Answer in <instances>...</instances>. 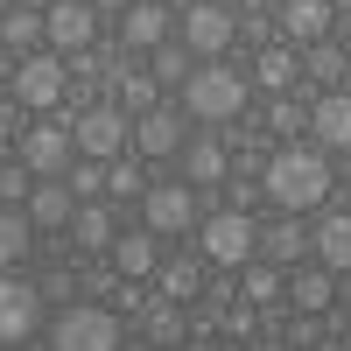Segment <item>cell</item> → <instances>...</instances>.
Masks as SVG:
<instances>
[{"mask_svg":"<svg viewBox=\"0 0 351 351\" xmlns=\"http://www.w3.org/2000/svg\"><path fill=\"white\" fill-rule=\"evenodd\" d=\"M232 36H239V14H232L225 0H197V8L183 14V49L190 56H225Z\"/></svg>","mask_w":351,"mask_h":351,"instance_id":"cell-12","label":"cell"},{"mask_svg":"<svg viewBox=\"0 0 351 351\" xmlns=\"http://www.w3.org/2000/svg\"><path fill=\"white\" fill-rule=\"evenodd\" d=\"M316 351H351V344H344V337H337V344H316Z\"/></svg>","mask_w":351,"mask_h":351,"instance_id":"cell-44","label":"cell"},{"mask_svg":"<svg viewBox=\"0 0 351 351\" xmlns=\"http://www.w3.org/2000/svg\"><path fill=\"white\" fill-rule=\"evenodd\" d=\"M120 232H112V211L106 204H77V218H71V246L77 253H106Z\"/></svg>","mask_w":351,"mask_h":351,"instance_id":"cell-25","label":"cell"},{"mask_svg":"<svg viewBox=\"0 0 351 351\" xmlns=\"http://www.w3.org/2000/svg\"><path fill=\"white\" fill-rule=\"evenodd\" d=\"M71 120L77 112H43V120H28L21 127V141H14V155H21V169L28 176H64L71 162H77V141H71Z\"/></svg>","mask_w":351,"mask_h":351,"instance_id":"cell-3","label":"cell"},{"mask_svg":"<svg viewBox=\"0 0 351 351\" xmlns=\"http://www.w3.org/2000/svg\"><path fill=\"white\" fill-rule=\"evenodd\" d=\"M302 71L324 84V92H344V77H351V56L337 49V43H309L302 49Z\"/></svg>","mask_w":351,"mask_h":351,"instance_id":"cell-26","label":"cell"},{"mask_svg":"<svg viewBox=\"0 0 351 351\" xmlns=\"http://www.w3.org/2000/svg\"><path fill=\"white\" fill-rule=\"evenodd\" d=\"M309 253H316V267H330V274L344 281V274H351V211L316 218V225H309Z\"/></svg>","mask_w":351,"mask_h":351,"instance_id":"cell-17","label":"cell"},{"mask_svg":"<svg viewBox=\"0 0 351 351\" xmlns=\"http://www.w3.org/2000/svg\"><path fill=\"white\" fill-rule=\"evenodd\" d=\"M92 8H99V14H112V21H120V14L134 8V0H92Z\"/></svg>","mask_w":351,"mask_h":351,"instance_id":"cell-40","label":"cell"},{"mask_svg":"<svg viewBox=\"0 0 351 351\" xmlns=\"http://www.w3.org/2000/svg\"><path fill=\"white\" fill-rule=\"evenodd\" d=\"M253 351H295V344H288V337H260Z\"/></svg>","mask_w":351,"mask_h":351,"instance_id":"cell-41","label":"cell"},{"mask_svg":"<svg viewBox=\"0 0 351 351\" xmlns=\"http://www.w3.org/2000/svg\"><path fill=\"white\" fill-rule=\"evenodd\" d=\"M281 295H288V274H281V267H267V260H246V267H239V302L274 309Z\"/></svg>","mask_w":351,"mask_h":351,"instance_id":"cell-23","label":"cell"},{"mask_svg":"<svg viewBox=\"0 0 351 351\" xmlns=\"http://www.w3.org/2000/svg\"><path fill=\"white\" fill-rule=\"evenodd\" d=\"M330 302H337V274H330V267H295V274H288V309L324 316Z\"/></svg>","mask_w":351,"mask_h":351,"instance_id":"cell-22","label":"cell"},{"mask_svg":"<svg viewBox=\"0 0 351 351\" xmlns=\"http://www.w3.org/2000/svg\"><path fill=\"white\" fill-rule=\"evenodd\" d=\"M344 84H351V77H344Z\"/></svg>","mask_w":351,"mask_h":351,"instance_id":"cell-47","label":"cell"},{"mask_svg":"<svg viewBox=\"0 0 351 351\" xmlns=\"http://www.w3.org/2000/svg\"><path fill=\"white\" fill-rule=\"evenodd\" d=\"M141 337H148V344H183V302H155L148 316H141Z\"/></svg>","mask_w":351,"mask_h":351,"instance_id":"cell-29","label":"cell"},{"mask_svg":"<svg viewBox=\"0 0 351 351\" xmlns=\"http://www.w3.org/2000/svg\"><path fill=\"white\" fill-rule=\"evenodd\" d=\"M36 330H43V288L28 274H0V351L28 344Z\"/></svg>","mask_w":351,"mask_h":351,"instance_id":"cell-8","label":"cell"},{"mask_svg":"<svg viewBox=\"0 0 351 351\" xmlns=\"http://www.w3.org/2000/svg\"><path fill=\"white\" fill-rule=\"evenodd\" d=\"M106 260H112V274H120V281H148V274L162 267V239H155L148 225H141V232H120V239L106 246Z\"/></svg>","mask_w":351,"mask_h":351,"instance_id":"cell-15","label":"cell"},{"mask_svg":"<svg viewBox=\"0 0 351 351\" xmlns=\"http://www.w3.org/2000/svg\"><path fill=\"white\" fill-rule=\"evenodd\" d=\"M120 316L99 309V302H71V309H56V324H49V351H120Z\"/></svg>","mask_w":351,"mask_h":351,"instance_id":"cell-5","label":"cell"},{"mask_svg":"<svg viewBox=\"0 0 351 351\" xmlns=\"http://www.w3.org/2000/svg\"><path fill=\"white\" fill-rule=\"evenodd\" d=\"M309 134H316V148L324 155H344L351 148V92H324L309 106Z\"/></svg>","mask_w":351,"mask_h":351,"instance_id":"cell-16","label":"cell"},{"mask_svg":"<svg viewBox=\"0 0 351 351\" xmlns=\"http://www.w3.org/2000/svg\"><path fill=\"white\" fill-rule=\"evenodd\" d=\"M169 43V8L162 0H134L120 14V49H162Z\"/></svg>","mask_w":351,"mask_h":351,"instance_id":"cell-20","label":"cell"},{"mask_svg":"<svg viewBox=\"0 0 351 351\" xmlns=\"http://www.w3.org/2000/svg\"><path fill=\"white\" fill-rule=\"evenodd\" d=\"M64 183H71L77 204H99V197H106V162H84V155H77V162L64 169Z\"/></svg>","mask_w":351,"mask_h":351,"instance_id":"cell-31","label":"cell"},{"mask_svg":"<svg viewBox=\"0 0 351 351\" xmlns=\"http://www.w3.org/2000/svg\"><path fill=\"white\" fill-rule=\"evenodd\" d=\"M176 169H183V183H190V190H218V183H225V141L190 134V141H183V155H176Z\"/></svg>","mask_w":351,"mask_h":351,"instance_id":"cell-18","label":"cell"},{"mask_svg":"<svg viewBox=\"0 0 351 351\" xmlns=\"http://www.w3.org/2000/svg\"><path fill=\"white\" fill-rule=\"evenodd\" d=\"M176 351H218V344H176Z\"/></svg>","mask_w":351,"mask_h":351,"instance_id":"cell-43","label":"cell"},{"mask_svg":"<svg viewBox=\"0 0 351 351\" xmlns=\"http://www.w3.org/2000/svg\"><path fill=\"white\" fill-rule=\"evenodd\" d=\"M28 190H36V176H28L21 162H8V169H0V211H21V204H28Z\"/></svg>","mask_w":351,"mask_h":351,"instance_id":"cell-34","label":"cell"},{"mask_svg":"<svg viewBox=\"0 0 351 351\" xmlns=\"http://www.w3.org/2000/svg\"><path fill=\"white\" fill-rule=\"evenodd\" d=\"M0 43H8L14 56H36V43H43V14H36V8H8V14H0Z\"/></svg>","mask_w":351,"mask_h":351,"instance_id":"cell-27","label":"cell"},{"mask_svg":"<svg viewBox=\"0 0 351 351\" xmlns=\"http://www.w3.org/2000/svg\"><path fill=\"white\" fill-rule=\"evenodd\" d=\"M28 225L36 232H71V218H77V197H71V183L64 176H36V190H28Z\"/></svg>","mask_w":351,"mask_h":351,"instance_id":"cell-14","label":"cell"},{"mask_svg":"<svg viewBox=\"0 0 351 351\" xmlns=\"http://www.w3.org/2000/svg\"><path fill=\"white\" fill-rule=\"evenodd\" d=\"M316 337H324V324H316V316H302V309L288 316V344H295V351H309Z\"/></svg>","mask_w":351,"mask_h":351,"instance_id":"cell-36","label":"cell"},{"mask_svg":"<svg viewBox=\"0 0 351 351\" xmlns=\"http://www.w3.org/2000/svg\"><path fill=\"white\" fill-rule=\"evenodd\" d=\"M155 281H162V302H190L204 288V267H197V260H162Z\"/></svg>","mask_w":351,"mask_h":351,"instance_id":"cell-28","label":"cell"},{"mask_svg":"<svg viewBox=\"0 0 351 351\" xmlns=\"http://www.w3.org/2000/svg\"><path fill=\"white\" fill-rule=\"evenodd\" d=\"M183 141H190V120H176V106H148L134 120V155H148V162H176Z\"/></svg>","mask_w":351,"mask_h":351,"instance_id":"cell-13","label":"cell"},{"mask_svg":"<svg viewBox=\"0 0 351 351\" xmlns=\"http://www.w3.org/2000/svg\"><path fill=\"white\" fill-rule=\"evenodd\" d=\"M64 84H71V64L56 49H36V56H21V71H14V99L28 112H56L64 106Z\"/></svg>","mask_w":351,"mask_h":351,"instance_id":"cell-7","label":"cell"},{"mask_svg":"<svg viewBox=\"0 0 351 351\" xmlns=\"http://www.w3.org/2000/svg\"><path fill=\"white\" fill-rule=\"evenodd\" d=\"M253 204H260V183H253V176H246V183H232V204H225V211H253Z\"/></svg>","mask_w":351,"mask_h":351,"instance_id":"cell-38","label":"cell"},{"mask_svg":"<svg viewBox=\"0 0 351 351\" xmlns=\"http://www.w3.org/2000/svg\"><path fill=\"white\" fill-rule=\"evenodd\" d=\"M267 127H274V134H281V148H288V141H295V134H302V127H309V112H302V106H295V99H288V92H281V99H274V106H267Z\"/></svg>","mask_w":351,"mask_h":351,"instance_id":"cell-33","label":"cell"},{"mask_svg":"<svg viewBox=\"0 0 351 351\" xmlns=\"http://www.w3.org/2000/svg\"><path fill=\"white\" fill-rule=\"evenodd\" d=\"M141 225L155 232V239H169V232H197V190L190 183H148V197H141Z\"/></svg>","mask_w":351,"mask_h":351,"instance_id":"cell-10","label":"cell"},{"mask_svg":"<svg viewBox=\"0 0 351 351\" xmlns=\"http://www.w3.org/2000/svg\"><path fill=\"white\" fill-rule=\"evenodd\" d=\"M8 351H14V344H8Z\"/></svg>","mask_w":351,"mask_h":351,"instance_id":"cell-46","label":"cell"},{"mask_svg":"<svg viewBox=\"0 0 351 351\" xmlns=\"http://www.w3.org/2000/svg\"><path fill=\"white\" fill-rule=\"evenodd\" d=\"M106 197L112 204H134V197H148V176H141V162H106Z\"/></svg>","mask_w":351,"mask_h":351,"instance_id":"cell-30","label":"cell"},{"mask_svg":"<svg viewBox=\"0 0 351 351\" xmlns=\"http://www.w3.org/2000/svg\"><path fill=\"white\" fill-rule=\"evenodd\" d=\"M197 253L211 260V267L239 274L246 260H260V225H253L246 211H211V218L197 225Z\"/></svg>","mask_w":351,"mask_h":351,"instance_id":"cell-4","label":"cell"},{"mask_svg":"<svg viewBox=\"0 0 351 351\" xmlns=\"http://www.w3.org/2000/svg\"><path fill=\"white\" fill-rule=\"evenodd\" d=\"M14 71H21V56H14L8 43H0V77H8V84H14Z\"/></svg>","mask_w":351,"mask_h":351,"instance_id":"cell-39","label":"cell"},{"mask_svg":"<svg viewBox=\"0 0 351 351\" xmlns=\"http://www.w3.org/2000/svg\"><path fill=\"white\" fill-rule=\"evenodd\" d=\"M260 197L274 204V211H316V204L330 197V155L324 148H274L267 162H260Z\"/></svg>","mask_w":351,"mask_h":351,"instance_id":"cell-1","label":"cell"},{"mask_svg":"<svg viewBox=\"0 0 351 351\" xmlns=\"http://www.w3.org/2000/svg\"><path fill=\"white\" fill-rule=\"evenodd\" d=\"M71 141H77L84 162H120V155L134 148V120H127L112 99H99V106H84L77 120H71Z\"/></svg>","mask_w":351,"mask_h":351,"instance_id":"cell-6","label":"cell"},{"mask_svg":"<svg viewBox=\"0 0 351 351\" xmlns=\"http://www.w3.org/2000/svg\"><path fill=\"white\" fill-rule=\"evenodd\" d=\"M162 8H183V14H190V8H197V0H162Z\"/></svg>","mask_w":351,"mask_h":351,"instance_id":"cell-42","label":"cell"},{"mask_svg":"<svg viewBox=\"0 0 351 351\" xmlns=\"http://www.w3.org/2000/svg\"><path fill=\"white\" fill-rule=\"evenodd\" d=\"M21 127H28V106L8 92V99H0V134H14V141H21Z\"/></svg>","mask_w":351,"mask_h":351,"instance_id":"cell-37","label":"cell"},{"mask_svg":"<svg viewBox=\"0 0 351 351\" xmlns=\"http://www.w3.org/2000/svg\"><path fill=\"white\" fill-rule=\"evenodd\" d=\"M148 77H155V84H183V77H190V49H176V43L148 49Z\"/></svg>","mask_w":351,"mask_h":351,"instance_id":"cell-32","label":"cell"},{"mask_svg":"<svg viewBox=\"0 0 351 351\" xmlns=\"http://www.w3.org/2000/svg\"><path fill=\"white\" fill-rule=\"evenodd\" d=\"M309 253V225H295V211H281L274 225H260V260L267 267H295Z\"/></svg>","mask_w":351,"mask_h":351,"instance_id":"cell-21","label":"cell"},{"mask_svg":"<svg viewBox=\"0 0 351 351\" xmlns=\"http://www.w3.org/2000/svg\"><path fill=\"white\" fill-rule=\"evenodd\" d=\"M225 330H232V337H253V330H260L253 302H239V295H232V302H225Z\"/></svg>","mask_w":351,"mask_h":351,"instance_id":"cell-35","label":"cell"},{"mask_svg":"<svg viewBox=\"0 0 351 351\" xmlns=\"http://www.w3.org/2000/svg\"><path fill=\"white\" fill-rule=\"evenodd\" d=\"M28 253H36V225H28V211H0V274H21Z\"/></svg>","mask_w":351,"mask_h":351,"instance_id":"cell-24","label":"cell"},{"mask_svg":"<svg viewBox=\"0 0 351 351\" xmlns=\"http://www.w3.org/2000/svg\"><path fill=\"white\" fill-rule=\"evenodd\" d=\"M267 99H281V92H295V77H302V49H288V43H267L253 56V71H246Z\"/></svg>","mask_w":351,"mask_h":351,"instance_id":"cell-19","label":"cell"},{"mask_svg":"<svg viewBox=\"0 0 351 351\" xmlns=\"http://www.w3.org/2000/svg\"><path fill=\"white\" fill-rule=\"evenodd\" d=\"M246 92H253V77L246 71H232V64H197L183 77V112L204 127H225V120H239L246 112Z\"/></svg>","mask_w":351,"mask_h":351,"instance_id":"cell-2","label":"cell"},{"mask_svg":"<svg viewBox=\"0 0 351 351\" xmlns=\"http://www.w3.org/2000/svg\"><path fill=\"white\" fill-rule=\"evenodd\" d=\"M8 8H14V0H0V14H8Z\"/></svg>","mask_w":351,"mask_h":351,"instance_id":"cell-45","label":"cell"},{"mask_svg":"<svg viewBox=\"0 0 351 351\" xmlns=\"http://www.w3.org/2000/svg\"><path fill=\"white\" fill-rule=\"evenodd\" d=\"M330 28H337L330 0H281V8H274V43H288V49L330 43Z\"/></svg>","mask_w":351,"mask_h":351,"instance_id":"cell-11","label":"cell"},{"mask_svg":"<svg viewBox=\"0 0 351 351\" xmlns=\"http://www.w3.org/2000/svg\"><path fill=\"white\" fill-rule=\"evenodd\" d=\"M43 43H49L56 56H84V49L99 43V8H92V0H49Z\"/></svg>","mask_w":351,"mask_h":351,"instance_id":"cell-9","label":"cell"}]
</instances>
